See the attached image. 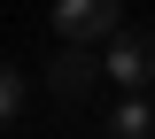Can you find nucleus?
<instances>
[{"mask_svg": "<svg viewBox=\"0 0 155 139\" xmlns=\"http://www.w3.org/2000/svg\"><path fill=\"white\" fill-rule=\"evenodd\" d=\"M101 70H109V85H124V93H147L155 85V39L132 31V23H116L109 39H101Z\"/></svg>", "mask_w": 155, "mask_h": 139, "instance_id": "obj_1", "label": "nucleus"}, {"mask_svg": "<svg viewBox=\"0 0 155 139\" xmlns=\"http://www.w3.org/2000/svg\"><path fill=\"white\" fill-rule=\"evenodd\" d=\"M54 39L62 46H101L116 31V23H124V0H54Z\"/></svg>", "mask_w": 155, "mask_h": 139, "instance_id": "obj_2", "label": "nucleus"}, {"mask_svg": "<svg viewBox=\"0 0 155 139\" xmlns=\"http://www.w3.org/2000/svg\"><path fill=\"white\" fill-rule=\"evenodd\" d=\"M101 77H109V70H101V46H62V54H54V70H47V85H54L62 100H85Z\"/></svg>", "mask_w": 155, "mask_h": 139, "instance_id": "obj_3", "label": "nucleus"}, {"mask_svg": "<svg viewBox=\"0 0 155 139\" xmlns=\"http://www.w3.org/2000/svg\"><path fill=\"white\" fill-rule=\"evenodd\" d=\"M147 131H155V100L147 93H124L109 108V139H147Z\"/></svg>", "mask_w": 155, "mask_h": 139, "instance_id": "obj_4", "label": "nucleus"}, {"mask_svg": "<svg viewBox=\"0 0 155 139\" xmlns=\"http://www.w3.org/2000/svg\"><path fill=\"white\" fill-rule=\"evenodd\" d=\"M23 100H31V77H23L16 62H0V124H16V116H23Z\"/></svg>", "mask_w": 155, "mask_h": 139, "instance_id": "obj_5", "label": "nucleus"}]
</instances>
